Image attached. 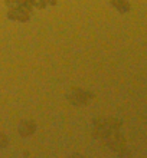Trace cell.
I'll list each match as a JSON object with an SVG mask.
<instances>
[{
    "label": "cell",
    "mask_w": 147,
    "mask_h": 158,
    "mask_svg": "<svg viewBox=\"0 0 147 158\" xmlns=\"http://www.w3.org/2000/svg\"><path fill=\"white\" fill-rule=\"evenodd\" d=\"M117 127H118L117 121L107 119V118L97 119L95 121V125H94L97 137H100L107 145L113 147L114 150H118L120 145L123 144V139L117 131Z\"/></svg>",
    "instance_id": "obj_1"
},
{
    "label": "cell",
    "mask_w": 147,
    "mask_h": 158,
    "mask_svg": "<svg viewBox=\"0 0 147 158\" xmlns=\"http://www.w3.org/2000/svg\"><path fill=\"white\" fill-rule=\"evenodd\" d=\"M93 92L87 91V89H81V88H72L71 92L68 94V101L72 105H87L93 101Z\"/></svg>",
    "instance_id": "obj_2"
},
{
    "label": "cell",
    "mask_w": 147,
    "mask_h": 158,
    "mask_svg": "<svg viewBox=\"0 0 147 158\" xmlns=\"http://www.w3.org/2000/svg\"><path fill=\"white\" fill-rule=\"evenodd\" d=\"M13 2H15V3H20L22 0H13ZM28 6H30V2H26L23 9H19V7H22V6L15 7L12 12L9 13V16L12 17V19H15V20H28V17H29V12L26 10V9H29Z\"/></svg>",
    "instance_id": "obj_3"
},
{
    "label": "cell",
    "mask_w": 147,
    "mask_h": 158,
    "mask_svg": "<svg viewBox=\"0 0 147 158\" xmlns=\"http://www.w3.org/2000/svg\"><path fill=\"white\" fill-rule=\"evenodd\" d=\"M17 131H19V134L22 137H30L36 131V124L33 121H29V119L20 121V124L17 127Z\"/></svg>",
    "instance_id": "obj_4"
},
{
    "label": "cell",
    "mask_w": 147,
    "mask_h": 158,
    "mask_svg": "<svg viewBox=\"0 0 147 158\" xmlns=\"http://www.w3.org/2000/svg\"><path fill=\"white\" fill-rule=\"evenodd\" d=\"M6 145H7V138L3 132H0V148H4Z\"/></svg>",
    "instance_id": "obj_5"
},
{
    "label": "cell",
    "mask_w": 147,
    "mask_h": 158,
    "mask_svg": "<svg viewBox=\"0 0 147 158\" xmlns=\"http://www.w3.org/2000/svg\"><path fill=\"white\" fill-rule=\"evenodd\" d=\"M71 158H85L84 155H80V154H75V155H72Z\"/></svg>",
    "instance_id": "obj_6"
}]
</instances>
